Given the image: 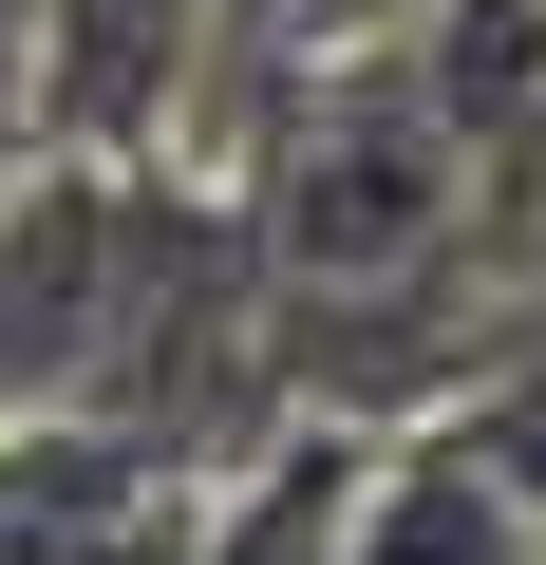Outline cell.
Wrapping results in <instances>:
<instances>
[{
    "mask_svg": "<svg viewBox=\"0 0 546 565\" xmlns=\"http://www.w3.org/2000/svg\"><path fill=\"white\" fill-rule=\"evenodd\" d=\"M321 565H546V509L508 490V452H490L452 396H415V415L358 434V471H340V546H321Z\"/></svg>",
    "mask_w": 546,
    "mask_h": 565,
    "instance_id": "6da1fadb",
    "label": "cell"
},
{
    "mask_svg": "<svg viewBox=\"0 0 546 565\" xmlns=\"http://www.w3.org/2000/svg\"><path fill=\"white\" fill-rule=\"evenodd\" d=\"M226 76V0H39V132L57 151H189Z\"/></svg>",
    "mask_w": 546,
    "mask_h": 565,
    "instance_id": "7a4b0ae2",
    "label": "cell"
},
{
    "mask_svg": "<svg viewBox=\"0 0 546 565\" xmlns=\"http://www.w3.org/2000/svg\"><path fill=\"white\" fill-rule=\"evenodd\" d=\"M452 415H471V434L508 452V490L546 509V302H527V282H508V321H490V359L452 377Z\"/></svg>",
    "mask_w": 546,
    "mask_h": 565,
    "instance_id": "3957f363",
    "label": "cell"
}]
</instances>
